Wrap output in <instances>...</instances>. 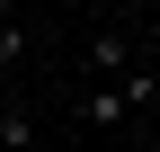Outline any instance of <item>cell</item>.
<instances>
[{
	"label": "cell",
	"instance_id": "cell-1",
	"mask_svg": "<svg viewBox=\"0 0 160 152\" xmlns=\"http://www.w3.org/2000/svg\"><path fill=\"white\" fill-rule=\"evenodd\" d=\"M125 107H133V99H125V81H107V90H89V125H116Z\"/></svg>",
	"mask_w": 160,
	"mask_h": 152
},
{
	"label": "cell",
	"instance_id": "cell-2",
	"mask_svg": "<svg viewBox=\"0 0 160 152\" xmlns=\"http://www.w3.org/2000/svg\"><path fill=\"white\" fill-rule=\"evenodd\" d=\"M0 152H36V134H27V117H0Z\"/></svg>",
	"mask_w": 160,
	"mask_h": 152
},
{
	"label": "cell",
	"instance_id": "cell-3",
	"mask_svg": "<svg viewBox=\"0 0 160 152\" xmlns=\"http://www.w3.org/2000/svg\"><path fill=\"white\" fill-rule=\"evenodd\" d=\"M18 54H27V36H18V27H9V18H0V72H9V63H18Z\"/></svg>",
	"mask_w": 160,
	"mask_h": 152
},
{
	"label": "cell",
	"instance_id": "cell-4",
	"mask_svg": "<svg viewBox=\"0 0 160 152\" xmlns=\"http://www.w3.org/2000/svg\"><path fill=\"white\" fill-rule=\"evenodd\" d=\"M0 18H18V0H0Z\"/></svg>",
	"mask_w": 160,
	"mask_h": 152
}]
</instances>
